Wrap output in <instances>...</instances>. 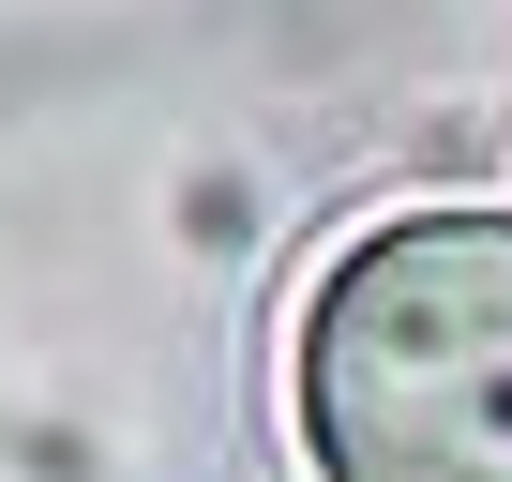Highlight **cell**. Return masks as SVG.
Returning <instances> with one entry per match:
<instances>
[{
	"instance_id": "cell-1",
	"label": "cell",
	"mask_w": 512,
	"mask_h": 482,
	"mask_svg": "<svg viewBox=\"0 0 512 482\" xmlns=\"http://www.w3.org/2000/svg\"><path fill=\"white\" fill-rule=\"evenodd\" d=\"M302 437L332 482H512V211H407L317 287Z\"/></svg>"
}]
</instances>
